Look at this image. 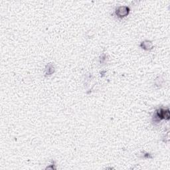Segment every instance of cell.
I'll use <instances>...</instances> for the list:
<instances>
[{
    "mask_svg": "<svg viewBox=\"0 0 170 170\" xmlns=\"http://www.w3.org/2000/svg\"><path fill=\"white\" fill-rule=\"evenodd\" d=\"M140 46L142 49H145V50L149 51L153 48V44L150 41H144L142 42Z\"/></svg>",
    "mask_w": 170,
    "mask_h": 170,
    "instance_id": "3957f363",
    "label": "cell"
},
{
    "mask_svg": "<svg viewBox=\"0 0 170 170\" xmlns=\"http://www.w3.org/2000/svg\"><path fill=\"white\" fill-rule=\"evenodd\" d=\"M130 9L126 6H121L119 7L117 10H116V13L120 17H126L129 13Z\"/></svg>",
    "mask_w": 170,
    "mask_h": 170,
    "instance_id": "7a4b0ae2",
    "label": "cell"
},
{
    "mask_svg": "<svg viewBox=\"0 0 170 170\" xmlns=\"http://www.w3.org/2000/svg\"><path fill=\"white\" fill-rule=\"evenodd\" d=\"M156 116L157 118L160 120L162 119H165V120H169V111L168 109H163L160 108L157 111V113H156Z\"/></svg>",
    "mask_w": 170,
    "mask_h": 170,
    "instance_id": "6da1fadb",
    "label": "cell"
}]
</instances>
